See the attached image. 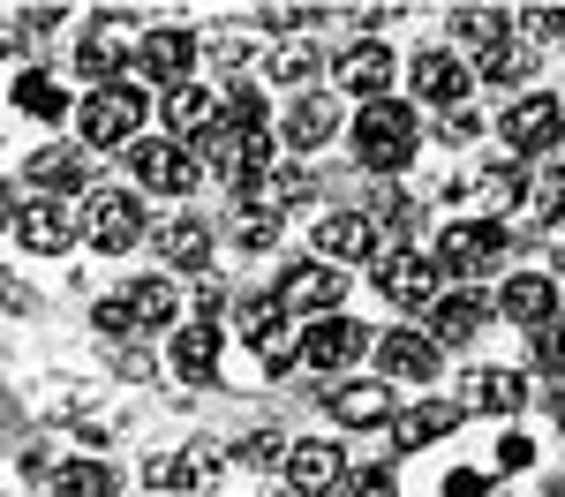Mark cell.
Wrapping results in <instances>:
<instances>
[{"label": "cell", "mask_w": 565, "mask_h": 497, "mask_svg": "<svg viewBox=\"0 0 565 497\" xmlns=\"http://www.w3.org/2000/svg\"><path fill=\"white\" fill-rule=\"evenodd\" d=\"M445 23H452V39H468V45H498V31H505L513 15H505V8H452Z\"/></svg>", "instance_id": "cell-35"}, {"label": "cell", "mask_w": 565, "mask_h": 497, "mask_svg": "<svg viewBox=\"0 0 565 497\" xmlns=\"http://www.w3.org/2000/svg\"><path fill=\"white\" fill-rule=\"evenodd\" d=\"M53 497H114V467L90 452V460H68L53 467Z\"/></svg>", "instance_id": "cell-32"}, {"label": "cell", "mask_w": 565, "mask_h": 497, "mask_svg": "<svg viewBox=\"0 0 565 497\" xmlns=\"http://www.w3.org/2000/svg\"><path fill=\"white\" fill-rule=\"evenodd\" d=\"M204 45H212V61H218V68H242V61H249V45H242V39H226V31H218V39H204Z\"/></svg>", "instance_id": "cell-45"}, {"label": "cell", "mask_w": 565, "mask_h": 497, "mask_svg": "<svg viewBox=\"0 0 565 497\" xmlns=\"http://www.w3.org/2000/svg\"><path fill=\"white\" fill-rule=\"evenodd\" d=\"M15 241L31 249V257H68L76 241H84V212H68V204H53V196H15Z\"/></svg>", "instance_id": "cell-7"}, {"label": "cell", "mask_w": 565, "mask_h": 497, "mask_svg": "<svg viewBox=\"0 0 565 497\" xmlns=\"http://www.w3.org/2000/svg\"><path fill=\"white\" fill-rule=\"evenodd\" d=\"M332 84L354 90L362 106H385V90H392V45L385 39H354L340 61H332Z\"/></svg>", "instance_id": "cell-12"}, {"label": "cell", "mask_w": 565, "mask_h": 497, "mask_svg": "<svg viewBox=\"0 0 565 497\" xmlns=\"http://www.w3.org/2000/svg\"><path fill=\"white\" fill-rule=\"evenodd\" d=\"M468 84H476V76H468V61H460V53H445V45H423V53L407 61V90H415L423 106L460 114V106H468Z\"/></svg>", "instance_id": "cell-10"}, {"label": "cell", "mask_w": 565, "mask_h": 497, "mask_svg": "<svg viewBox=\"0 0 565 497\" xmlns=\"http://www.w3.org/2000/svg\"><path fill=\"white\" fill-rule=\"evenodd\" d=\"M226 129H271V121H264V90L257 84H226Z\"/></svg>", "instance_id": "cell-37"}, {"label": "cell", "mask_w": 565, "mask_h": 497, "mask_svg": "<svg viewBox=\"0 0 565 497\" xmlns=\"http://www.w3.org/2000/svg\"><path fill=\"white\" fill-rule=\"evenodd\" d=\"M324 407H332L340 430H385V422H399L392 385H377V377H340V385L324 392Z\"/></svg>", "instance_id": "cell-11"}, {"label": "cell", "mask_w": 565, "mask_h": 497, "mask_svg": "<svg viewBox=\"0 0 565 497\" xmlns=\"http://www.w3.org/2000/svg\"><path fill=\"white\" fill-rule=\"evenodd\" d=\"M527 196V174H521V159H498V166H482L476 174V219H505V212H513V204H521Z\"/></svg>", "instance_id": "cell-27"}, {"label": "cell", "mask_w": 565, "mask_h": 497, "mask_svg": "<svg viewBox=\"0 0 565 497\" xmlns=\"http://www.w3.org/2000/svg\"><path fill=\"white\" fill-rule=\"evenodd\" d=\"M90 332H98V339H136L143 324H136L129 294H106V302H90Z\"/></svg>", "instance_id": "cell-36"}, {"label": "cell", "mask_w": 565, "mask_h": 497, "mask_svg": "<svg viewBox=\"0 0 565 497\" xmlns=\"http://www.w3.org/2000/svg\"><path fill=\"white\" fill-rule=\"evenodd\" d=\"M348 497H399V483H392V467H362L348 475Z\"/></svg>", "instance_id": "cell-41"}, {"label": "cell", "mask_w": 565, "mask_h": 497, "mask_svg": "<svg viewBox=\"0 0 565 497\" xmlns=\"http://www.w3.org/2000/svg\"><path fill=\"white\" fill-rule=\"evenodd\" d=\"M370 355V332L354 324V316H324V324H309L302 332V361L309 369H324V377H340L348 361Z\"/></svg>", "instance_id": "cell-15"}, {"label": "cell", "mask_w": 565, "mask_h": 497, "mask_svg": "<svg viewBox=\"0 0 565 497\" xmlns=\"http://www.w3.org/2000/svg\"><path fill=\"white\" fill-rule=\"evenodd\" d=\"M377 369H385V385H430L437 377V339L430 332H385L377 339Z\"/></svg>", "instance_id": "cell-23"}, {"label": "cell", "mask_w": 565, "mask_h": 497, "mask_svg": "<svg viewBox=\"0 0 565 497\" xmlns=\"http://www.w3.org/2000/svg\"><path fill=\"white\" fill-rule=\"evenodd\" d=\"M498 136H505L513 159L558 151V143H565V98H551V90H521V98L498 114Z\"/></svg>", "instance_id": "cell-4"}, {"label": "cell", "mask_w": 565, "mask_h": 497, "mask_svg": "<svg viewBox=\"0 0 565 497\" xmlns=\"http://www.w3.org/2000/svg\"><path fill=\"white\" fill-rule=\"evenodd\" d=\"M370 212H377V226H392V234H407V226H415V196H399V188H385V196H377Z\"/></svg>", "instance_id": "cell-39"}, {"label": "cell", "mask_w": 565, "mask_h": 497, "mask_svg": "<svg viewBox=\"0 0 565 497\" xmlns=\"http://www.w3.org/2000/svg\"><path fill=\"white\" fill-rule=\"evenodd\" d=\"M204 475H196V460L189 452H151L143 460V490H196Z\"/></svg>", "instance_id": "cell-34"}, {"label": "cell", "mask_w": 565, "mask_h": 497, "mask_svg": "<svg viewBox=\"0 0 565 497\" xmlns=\"http://www.w3.org/2000/svg\"><path fill=\"white\" fill-rule=\"evenodd\" d=\"M498 316H513L527 332L558 324V279H551V271H513V279L498 287Z\"/></svg>", "instance_id": "cell-17"}, {"label": "cell", "mask_w": 565, "mask_h": 497, "mask_svg": "<svg viewBox=\"0 0 565 497\" xmlns=\"http://www.w3.org/2000/svg\"><path fill=\"white\" fill-rule=\"evenodd\" d=\"M340 294H348V271H332L324 257H302V264L279 271V294H271V302L287 316H317V324H324V316L340 310Z\"/></svg>", "instance_id": "cell-8"}, {"label": "cell", "mask_w": 565, "mask_h": 497, "mask_svg": "<svg viewBox=\"0 0 565 497\" xmlns=\"http://www.w3.org/2000/svg\"><path fill=\"white\" fill-rule=\"evenodd\" d=\"M129 166H136V188H159V196H189L204 181L196 143H181V136H143L129 151Z\"/></svg>", "instance_id": "cell-5"}, {"label": "cell", "mask_w": 565, "mask_h": 497, "mask_svg": "<svg viewBox=\"0 0 565 497\" xmlns=\"http://www.w3.org/2000/svg\"><path fill=\"white\" fill-rule=\"evenodd\" d=\"M332 136H340V106H332V98H302V106L279 121V143H287V151H324Z\"/></svg>", "instance_id": "cell-26"}, {"label": "cell", "mask_w": 565, "mask_h": 497, "mask_svg": "<svg viewBox=\"0 0 565 497\" xmlns=\"http://www.w3.org/2000/svg\"><path fill=\"white\" fill-rule=\"evenodd\" d=\"M527 23H535L543 39H565V8H527Z\"/></svg>", "instance_id": "cell-46"}, {"label": "cell", "mask_w": 565, "mask_h": 497, "mask_svg": "<svg viewBox=\"0 0 565 497\" xmlns=\"http://www.w3.org/2000/svg\"><path fill=\"white\" fill-rule=\"evenodd\" d=\"M159 114H167V136H212L226 121V90L174 84V90H159Z\"/></svg>", "instance_id": "cell-19"}, {"label": "cell", "mask_w": 565, "mask_h": 497, "mask_svg": "<svg viewBox=\"0 0 565 497\" xmlns=\"http://www.w3.org/2000/svg\"><path fill=\"white\" fill-rule=\"evenodd\" d=\"M505 249H513V234H505V219H452L445 234H437V271H452V287H476L482 271L505 264Z\"/></svg>", "instance_id": "cell-2"}, {"label": "cell", "mask_w": 565, "mask_h": 497, "mask_svg": "<svg viewBox=\"0 0 565 497\" xmlns=\"http://www.w3.org/2000/svg\"><path fill=\"white\" fill-rule=\"evenodd\" d=\"M196 53H204V31H189V23H159V31H143V45H136V61H143V68H151L167 90L189 84Z\"/></svg>", "instance_id": "cell-13"}, {"label": "cell", "mask_w": 565, "mask_h": 497, "mask_svg": "<svg viewBox=\"0 0 565 497\" xmlns=\"http://www.w3.org/2000/svg\"><path fill=\"white\" fill-rule=\"evenodd\" d=\"M527 407V377L521 369H468L460 377V414H521Z\"/></svg>", "instance_id": "cell-18"}, {"label": "cell", "mask_w": 565, "mask_h": 497, "mask_svg": "<svg viewBox=\"0 0 565 497\" xmlns=\"http://www.w3.org/2000/svg\"><path fill=\"white\" fill-rule=\"evenodd\" d=\"M218 361H226V332H218L212 316H196V324L174 332V377L181 385H212Z\"/></svg>", "instance_id": "cell-20"}, {"label": "cell", "mask_w": 565, "mask_h": 497, "mask_svg": "<svg viewBox=\"0 0 565 497\" xmlns=\"http://www.w3.org/2000/svg\"><path fill=\"white\" fill-rule=\"evenodd\" d=\"M279 497H302V490H279Z\"/></svg>", "instance_id": "cell-48"}, {"label": "cell", "mask_w": 565, "mask_h": 497, "mask_svg": "<svg viewBox=\"0 0 565 497\" xmlns=\"http://www.w3.org/2000/svg\"><path fill=\"white\" fill-rule=\"evenodd\" d=\"M468 136H476V114H468V106H460V114H445V121H437V143H468Z\"/></svg>", "instance_id": "cell-44"}, {"label": "cell", "mask_w": 565, "mask_h": 497, "mask_svg": "<svg viewBox=\"0 0 565 497\" xmlns=\"http://www.w3.org/2000/svg\"><path fill=\"white\" fill-rule=\"evenodd\" d=\"M84 234L90 249H106V257H121L143 241V196L136 188H90L84 196Z\"/></svg>", "instance_id": "cell-6"}, {"label": "cell", "mask_w": 565, "mask_h": 497, "mask_svg": "<svg viewBox=\"0 0 565 497\" xmlns=\"http://www.w3.org/2000/svg\"><path fill=\"white\" fill-rule=\"evenodd\" d=\"M476 76H482V84H498V90H521L527 76H535V45H527V39H498V45H482Z\"/></svg>", "instance_id": "cell-28"}, {"label": "cell", "mask_w": 565, "mask_h": 497, "mask_svg": "<svg viewBox=\"0 0 565 497\" xmlns=\"http://www.w3.org/2000/svg\"><path fill=\"white\" fill-rule=\"evenodd\" d=\"M521 467H535V445H527L521 430H505L498 437V475H521Z\"/></svg>", "instance_id": "cell-40"}, {"label": "cell", "mask_w": 565, "mask_h": 497, "mask_svg": "<svg viewBox=\"0 0 565 497\" xmlns=\"http://www.w3.org/2000/svg\"><path fill=\"white\" fill-rule=\"evenodd\" d=\"M332 483H348V460L332 452V437H295V452H287V490L324 497Z\"/></svg>", "instance_id": "cell-21"}, {"label": "cell", "mask_w": 565, "mask_h": 497, "mask_svg": "<svg viewBox=\"0 0 565 497\" xmlns=\"http://www.w3.org/2000/svg\"><path fill=\"white\" fill-rule=\"evenodd\" d=\"M151 249L174 271H196V279H204V271H212V219H204V212H174V219L151 226Z\"/></svg>", "instance_id": "cell-14"}, {"label": "cell", "mask_w": 565, "mask_h": 497, "mask_svg": "<svg viewBox=\"0 0 565 497\" xmlns=\"http://www.w3.org/2000/svg\"><path fill=\"white\" fill-rule=\"evenodd\" d=\"M437 497H490V475H476V467H452V475L437 483Z\"/></svg>", "instance_id": "cell-43"}, {"label": "cell", "mask_w": 565, "mask_h": 497, "mask_svg": "<svg viewBox=\"0 0 565 497\" xmlns=\"http://www.w3.org/2000/svg\"><path fill=\"white\" fill-rule=\"evenodd\" d=\"M452 430H460V400H415V407H399L392 445L399 452H430L437 437H452Z\"/></svg>", "instance_id": "cell-25"}, {"label": "cell", "mask_w": 565, "mask_h": 497, "mask_svg": "<svg viewBox=\"0 0 565 497\" xmlns=\"http://www.w3.org/2000/svg\"><path fill=\"white\" fill-rule=\"evenodd\" d=\"M317 68H324V61H317V45H309V39H287V45H271V53H264V76H271L279 90L317 84Z\"/></svg>", "instance_id": "cell-30"}, {"label": "cell", "mask_w": 565, "mask_h": 497, "mask_svg": "<svg viewBox=\"0 0 565 497\" xmlns=\"http://www.w3.org/2000/svg\"><path fill=\"white\" fill-rule=\"evenodd\" d=\"M121 61H129V39H121L114 23H98V31H84V39H76V68H84V76H98V84H121Z\"/></svg>", "instance_id": "cell-29"}, {"label": "cell", "mask_w": 565, "mask_h": 497, "mask_svg": "<svg viewBox=\"0 0 565 497\" xmlns=\"http://www.w3.org/2000/svg\"><path fill=\"white\" fill-rule=\"evenodd\" d=\"M415 151H423V121L407 114V106H362L354 114V159L370 166V174H399V166H415Z\"/></svg>", "instance_id": "cell-1"}, {"label": "cell", "mask_w": 565, "mask_h": 497, "mask_svg": "<svg viewBox=\"0 0 565 497\" xmlns=\"http://www.w3.org/2000/svg\"><path fill=\"white\" fill-rule=\"evenodd\" d=\"M490 316H498V302H490L482 287H452V294L430 310V339H437V347H445V339H482Z\"/></svg>", "instance_id": "cell-22"}, {"label": "cell", "mask_w": 565, "mask_h": 497, "mask_svg": "<svg viewBox=\"0 0 565 497\" xmlns=\"http://www.w3.org/2000/svg\"><path fill=\"white\" fill-rule=\"evenodd\" d=\"M196 302H204V316H212V310H218V302H226V287H218L212 271H204V279H196Z\"/></svg>", "instance_id": "cell-47"}, {"label": "cell", "mask_w": 565, "mask_h": 497, "mask_svg": "<svg viewBox=\"0 0 565 497\" xmlns=\"http://www.w3.org/2000/svg\"><path fill=\"white\" fill-rule=\"evenodd\" d=\"M15 114H39V121H61L68 114V90L53 76H15Z\"/></svg>", "instance_id": "cell-33"}, {"label": "cell", "mask_w": 565, "mask_h": 497, "mask_svg": "<svg viewBox=\"0 0 565 497\" xmlns=\"http://www.w3.org/2000/svg\"><path fill=\"white\" fill-rule=\"evenodd\" d=\"M437 279H445L437 257H423V249H392L385 264H377V294H385L392 310H437V302H445Z\"/></svg>", "instance_id": "cell-9"}, {"label": "cell", "mask_w": 565, "mask_h": 497, "mask_svg": "<svg viewBox=\"0 0 565 497\" xmlns=\"http://www.w3.org/2000/svg\"><path fill=\"white\" fill-rule=\"evenodd\" d=\"M136 121H143V90L121 76V84H98L76 106V129H84V151L98 159V151H114V143H129L136 136Z\"/></svg>", "instance_id": "cell-3"}, {"label": "cell", "mask_w": 565, "mask_h": 497, "mask_svg": "<svg viewBox=\"0 0 565 497\" xmlns=\"http://www.w3.org/2000/svg\"><path fill=\"white\" fill-rule=\"evenodd\" d=\"M377 249V219H362V212H324L317 219V257L324 264H362Z\"/></svg>", "instance_id": "cell-24"}, {"label": "cell", "mask_w": 565, "mask_h": 497, "mask_svg": "<svg viewBox=\"0 0 565 497\" xmlns=\"http://www.w3.org/2000/svg\"><path fill=\"white\" fill-rule=\"evenodd\" d=\"M129 310H136V324H143V332H151V324L167 332V324L181 316V294H174V279H129Z\"/></svg>", "instance_id": "cell-31"}, {"label": "cell", "mask_w": 565, "mask_h": 497, "mask_svg": "<svg viewBox=\"0 0 565 497\" xmlns=\"http://www.w3.org/2000/svg\"><path fill=\"white\" fill-rule=\"evenodd\" d=\"M287 437H279V430H257V437H242V460H249V467H287Z\"/></svg>", "instance_id": "cell-38"}, {"label": "cell", "mask_w": 565, "mask_h": 497, "mask_svg": "<svg viewBox=\"0 0 565 497\" xmlns=\"http://www.w3.org/2000/svg\"><path fill=\"white\" fill-rule=\"evenodd\" d=\"M31 188L53 196V204L76 196V188L90 196V151L84 143H39V151H31Z\"/></svg>", "instance_id": "cell-16"}, {"label": "cell", "mask_w": 565, "mask_h": 497, "mask_svg": "<svg viewBox=\"0 0 565 497\" xmlns=\"http://www.w3.org/2000/svg\"><path fill=\"white\" fill-rule=\"evenodd\" d=\"M535 204H543V212H551V226L565 234V166H551V174H543V188H535Z\"/></svg>", "instance_id": "cell-42"}]
</instances>
